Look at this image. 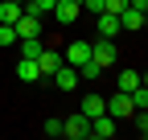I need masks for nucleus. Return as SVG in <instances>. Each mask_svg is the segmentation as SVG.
I'll return each instance as SVG.
<instances>
[{
	"mask_svg": "<svg viewBox=\"0 0 148 140\" xmlns=\"http://www.w3.org/2000/svg\"><path fill=\"white\" fill-rule=\"evenodd\" d=\"M62 136H70V140H86V136H90V119H86L82 111H74L70 119H62Z\"/></svg>",
	"mask_w": 148,
	"mask_h": 140,
	"instance_id": "f257e3e1",
	"label": "nucleus"
},
{
	"mask_svg": "<svg viewBox=\"0 0 148 140\" xmlns=\"http://www.w3.org/2000/svg\"><path fill=\"white\" fill-rule=\"evenodd\" d=\"M49 78H53V86H58V91H78V82H82V78H78V70H74L70 62H62Z\"/></svg>",
	"mask_w": 148,
	"mask_h": 140,
	"instance_id": "f03ea898",
	"label": "nucleus"
},
{
	"mask_svg": "<svg viewBox=\"0 0 148 140\" xmlns=\"http://www.w3.org/2000/svg\"><path fill=\"white\" fill-rule=\"evenodd\" d=\"M16 37H41V16H33V12H25L21 8V16H16Z\"/></svg>",
	"mask_w": 148,
	"mask_h": 140,
	"instance_id": "7ed1b4c3",
	"label": "nucleus"
},
{
	"mask_svg": "<svg viewBox=\"0 0 148 140\" xmlns=\"http://www.w3.org/2000/svg\"><path fill=\"white\" fill-rule=\"evenodd\" d=\"M90 62H99L103 70H107L111 62H115V45H111V37H99L95 45H90Z\"/></svg>",
	"mask_w": 148,
	"mask_h": 140,
	"instance_id": "20e7f679",
	"label": "nucleus"
},
{
	"mask_svg": "<svg viewBox=\"0 0 148 140\" xmlns=\"http://www.w3.org/2000/svg\"><path fill=\"white\" fill-rule=\"evenodd\" d=\"M78 12H82V4H78V0H58V4H53V16H58V25H74V21H78Z\"/></svg>",
	"mask_w": 148,
	"mask_h": 140,
	"instance_id": "39448f33",
	"label": "nucleus"
},
{
	"mask_svg": "<svg viewBox=\"0 0 148 140\" xmlns=\"http://www.w3.org/2000/svg\"><path fill=\"white\" fill-rule=\"evenodd\" d=\"M119 128H115V119H111L107 111L103 115H95V119H90V136H95V140H111V136H115Z\"/></svg>",
	"mask_w": 148,
	"mask_h": 140,
	"instance_id": "423d86ee",
	"label": "nucleus"
},
{
	"mask_svg": "<svg viewBox=\"0 0 148 140\" xmlns=\"http://www.w3.org/2000/svg\"><path fill=\"white\" fill-rule=\"evenodd\" d=\"M62 62H66V58L58 54V49H41V54H37V66H41V78H49V74H53V70H58Z\"/></svg>",
	"mask_w": 148,
	"mask_h": 140,
	"instance_id": "0eeeda50",
	"label": "nucleus"
},
{
	"mask_svg": "<svg viewBox=\"0 0 148 140\" xmlns=\"http://www.w3.org/2000/svg\"><path fill=\"white\" fill-rule=\"evenodd\" d=\"M16 78H21V82H41V66H37V58H21V62H16Z\"/></svg>",
	"mask_w": 148,
	"mask_h": 140,
	"instance_id": "6e6552de",
	"label": "nucleus"
},
{
	"mask_svg": "<svg viewBox=\"0 0 148 140\" xmlns=\"http://www.w3.org/2000/svg\"><path fill=\"white\" fill-rule=\"evenodd\" d=\"M62 58H66L70 66H82V62L90 58V41H70V45H66V54H62Z\"/></svg>",
	"mask_w": 148,
	"mask_h": 140,
	"instance_id": "1a4fd4ad",
	"label": "nucleus"
},
{
	"mask_svg": "<svg viewBox=\"0 0 148 140\" xmlns=\"http://www.w3.org/2000/svg\"><path fill=\"white\" fill-rule=\"evenodd\" d=\"M95 29H99V37H115V33H123V29H119V16H115V12H99Z\"/></svg>",
	"mask_w": 148,
	"mask_h": 140,
	"instance_id": "9d476101",
	"label": "nucleus"
},
{
	"mask_svg": "<svg viewBox=\"0 0 148 140\" xmlns=\"http://www.w3.org/2000/svg\"><path fill=\"white\" fill-rule=\"evenodd\" d=\"M144 21H148V16L140 8H123L119 12V29H144Z\"/></svg>",
	"mask_w": 148,
	"mask_h": 140,
	"instance_id": "9b49d317",
	"label": "nucleus"
},
{
	"mask_svg": "<svg viewBox=\"0 0 148 140\" xmlns=\"http://www.w3.org/2000/svg\"><path fill=\"white\" fill-rule=\"evenodd\" d=\"M21 8H25V4H16V0H0V25H16Z\"/></svg>",
	"mask_w": 148,
	"mask_h": 140,
	"instance_id": "f8f14e48",
	"label": "nucleus"
},
{
	"mask_svg": "<svg viewBox=\"0 0 148 140\" xmlns=\"http://www.w3.org/2000/svg\"><path fill=\"white\" fill-rule=\"evenodd\" d=\"M16 49H21V58H37V54H41V37H21V41H16Z\"/></svg>",
	"mask_w": 148,
	"mask_h": 140,
	"instance_id": "ddd939ff",
	"label": "nucleus"
},
{
	"mask_svg": "<svg viewBox=\"0 0 148 140\" xmlns=\"http://www.w3.org/2000/svg\"><path fill=\"white\" fill-rule=\"evenodd\" d=\"M86 119H95V115H103V95H86L82 99V107H78Z\"/></svg>",
	"mask_w": 148,
	"mask_h": 140,
	"instance_id": "4468645a",
	"label": "nucleus"
},
{
	"mask_svg": "<svg viewBox=\"0 0 148 140\" xmlns=\"http://www.w3.org/2000/svg\"><path fill=\"white\" fill-rule=\"evenodd\" d=\"M74 70H78V78H82V82H95V78L103 74V66H99V62H90V58H86L82 66H74Z\"/></svg>",
	"mask_w": 148,
	"mask_h": 140,
	"instance_id": "2eb2a0df",
	"label": "nucleus"
},
{
	"mask_svg": "<svg viewBox=\"0 0 148 140\" xmlns=\"http://www.w3.org/2000/svg\"><path fill=\"white\" fill-rule=\"evenodd\" d=\"M144 78H140V70H119V91H136Z\"/></svg>",
	"mask_w": 148,
	"mask_h": 140,
	"instance_id": "dca6fc26",
	"label": "nucleus"
},
{
	"mask_svg": "<svg viewBox=\"0 0 148 140\" xmlns=\"http://www.w3.org/2000/svg\"><path fill=\"white\" fill-rule=\"evenodd\" d=\"M127 99H132V107H136V111H148V86H144V82L136 86V91H127Z\"/></svg>",
	"mask_w": 148,
	"mask_h": 140,
	"instance_id": "f3484780",
	"label": "nucleus"
},
{
	"mask_svg": "<svg viewBox=\"0 0 148 140\" xmlns=\"http://www.w3.org/2000/svg\"><path fill=\"white\" fill-rule=\"evenodd\" d=\"M53 4H58V0H25V12L41 16V12H53Z\"/></svg>",
	"mask_w": 148,
	"mask_h": 140,
	"instance_id": "a211bd4d",
	"label": "nucleus"
},
{
	"mask_svg": "<svg viewBox=\"0 0 148 140\" xmlns=\"http://www.w3.org/2000/svg\"><path fill=\"white\" fill-rule=\"evenodd\" d=\"M16 41H21V37H16V29H12V25H0V49H12Z\"/></svg>",
	"mask_w": 148,
	"mask_h": 140,
	"instance_id": "6ab92c4d",
	"label": "nucleus"
},
{
	"mask_svg": "<svg viewBox=\"0 0 148 140\" xmlns=\"http://www.w3.org/2000/svg\"><path fill=\"white\" fill-rule=\"evenodd\" d=\"M132 115H136V136L144 140V136H148V115H144V111H132Z\"/></svg>",
	"mask_w": 148,
	"mask_h": 140,
	"instance_id": "aec40b11",
	"label": "nucleus"
},
{
	"mask_svg": "<svg viewBox=\"0 0 148 140\" xmlns=\"http://www.w3.org/2000/svg\"><path fill=\"white\" fill-rule=\"evenodd\" d=\"M41 132H45V136H62V119H45Z\"/></svg>",
	"mask_w": 148,
	"mask_h": 140,
	"instance_id": "412c9836",
	"label": "nucleus"
},
{
	"mask_svg": "<svg viewBox=\"0 0 148 140\" xmlns=\"http://www.w3.org/2000/svg\"><path fill=\"white\" fill-rule=\"evenodd\" d=\"M78 4H82V8H86V12H95V16H99V12H103V0H78Z\"/></svg>",
	"mask_w": 148,
	"mask_h": 140,
	"instance_id": "4be33fe9",
	"label": "nucleus"
},
{
	"mask_svg": "<svg viewBox=\"0 0 148 140\" xmlns=\"http://www.w3.org/2000/svg\"><path fill=\"white\" fill-rule=\"evenodd\" d=\"M16 4H25V0H16Z\"/></svg>",
	"mask_w": 148,
	"mask_h": 140,
	"instance_id": "5701e85b",
	"label": "nucleus"
}]
</instances>
